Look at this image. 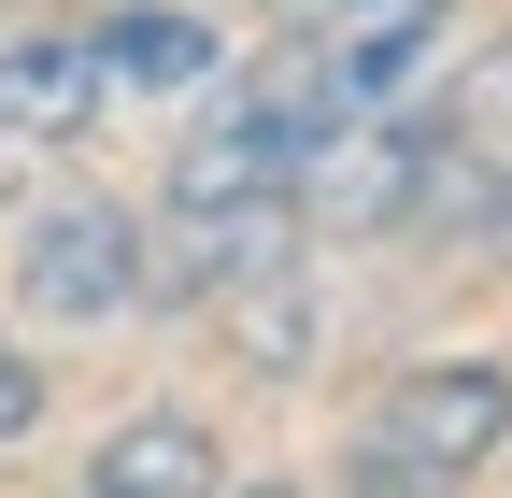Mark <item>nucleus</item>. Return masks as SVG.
<instances>
[{
    "label": "nucleus",
    "mask_w": 512,
    "mask_h": 498,
    "mask_svg": "<svg viewBox=\"0 0 512 498\" xmlns=\"http://www.w3.org/2000/svg\"><path fill=\"white\" fill-rule=\"evenodd\" d=\"M498 442H512V370L498 356H427V370H399L370 399L356 498H470Z\"/></svg>",
    "instance_id": "obj_1"
},
{
    "label": "nucleus",
    "mask_w": 512,
    "mask_h": 498,
    "mask_svg": "<svg viewBox=\"0 0 512 498\" xmlns=\"http://www.w3.org/2000/svg\"><path fill=\"white\" fill-rule=\"evenodd\" d=\"M313 86L285 72H256V86H214L200 100V129H185V157H171V214H214V200H299V157H313Z\"/></svg>",
    "instance_id": "obj_2"
},
{
    "label": "nucleus",
    "mask_w": 512,
    "mask_h": 498,
    "mask_svg": "<svg viewBox=\"0 0 512 498\" xmlns=\"http://www.w3.org/2000/svg\"><path fill=\"white\" fill-rule=\"evenodd\" d=\"M15 314L43 328H114V314H143V214L128 200H43L29 242H15Z\"/></svg>",
    "instance_id": "obj_3"
},
{
    "label": "nucleus",
    "mask_w": 512,
    "mask_h": 498,
    "mask_svg": "<svg viewBox=\"0 0 512 498\" xmlns=\"http://www.w3.org/2000/svg\"><path fill=\"white\" fill-rule=\"evenodd\" d=\"M441 29H456V0H313L299 43H285V72L313 86V114H370V100H399L427 72Z\"/></svg>",
    "instance_id": "obj_4"
},
{
    "label": "nucleus",
    "mask_w": 512,
    "mask_h": 498,
    "mask_svg": "<svg viewBox=\"0 0 512 498\" xmlns=\"http://www.w3.org/2000/svg\"><path fill=\"white\" fill-rule=\"evenodd\" d=\"M114 100V72H100V29H43V43H0V143H72L86 114Z\"/></svg>",
    "instance_id": "obj_5"
},
{
    "label": "nucleus",
    "mask_w": 512,
    "mask_h": 498,
    "mask_svg": "<svg viewBox=\"0 0 512 498\" xmlns=\"http://www.w3.org/2000/svg\"><path fill=\"white\" fill-rule=\"evenodd\" d=\"M86 498H228V470H214V427L200 413H128V427H100V456H86Z\"/></svg>",
    "instance_id": "obj_6"
},
{
    "label": "nucleus",
    "mask_w": 512,
    "mask_h": 498,
    "mask_svg": "<svg viewBox=\"0 0 512 498\" xmlns=\"http://www.w3.org/2000/svg\"><path fill=\"white\" fill-rule=\"evenodd\" d=\"M100 72H114V86H214V29L171 15V0H143V15L100 29Z\"/></svg>",
    "instance_id": "obj_7"
},
{
    "label": "nucleus",
    "mask_w": 512,
    "mask_h": 498,
    "mask_svg": "<svg viewBox=\"0 0 512 498\" xmlns=\"http://www.w3.org/2000/svg\"><path fill=\"white\" fill-rule=\"evenodd\" d=\"M228 342H242L256 370H299V356H313V285H299L285 257L242 271V285H228Z\"/></svg>",
    "instance_id": "obj_8"
},
{
    "label": "nucleus",
    "mask_w": 512,
    "mask_h": 498,
    "mask_svg": "<svg viewBox=\"0 0 512 498\" xmlns=\"http://www.w3.org/2000/svg\"><path fill=\"white\" fill-rule=\"evenodd\" d=\"M29 427H43V356L0 342V442H29Z\"/></svg>",
    "instance_id": "obj_9"
},
{
    "label": "nucleus",
    "mask_w": 512,
    "mask_h": 498,
    "mask_svg": "<svg viewBox=\"0 0 512 498\" xmlns=\"http://www.w3.org/2000/svg\"><path fill=\"white\" fill-rule=\"evenodd\" d=\"M242 498H299V484H242Z\"/></svg>",
    "instance_id": "obj_10"
}]
</instances>
